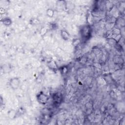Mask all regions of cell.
I'll use <instances>...</instances> for the list:
<instances>
[{"label":"cell","instance_id":"1","mask_svg":"<svg viewBox=\"0 0 125 125\" xmlns=\"http://www.w3.org/2000/svg\"><path fill=\"white\" fill-rule=\"evenodd\" d=\"M37 100H38L39 103L42 105H45L46 104H47L49 99L48 96L43 92L40 93L39 94L37 95Z\"/></svg>","mask_w":125,"mask_h":125},{"label":"cell","instance_id":"2","mask_svg":"<svg viewBox=\"0 0 125 125\" xmlns=\"http://www.w3.org/2000/svg\"><path fill=\"white\" fill-rule=\"evenodd\" d=\"M20 84V80L18 78H13L9 81V85L11 88L14 90H17Z\"/></svg>","mask_w":125,"mask_h":125},{"label":"cell","instance_id":"3","mask_svg":"<svg viewBox=\"0 0 125 125\" xmlns=\"http://www.w3.org/2000/svg\"><path fill=\"white\" fill-rule=\"evenodd\" d=\"M82 36L85 39L88 38L90 36V28L89 27L86 26L82 30Z\"/></svg>","mask_w":125,"mask_h":125},{"label":"cell","instance_id":"4","mask_svg":"<svg viewBox=\"0 0 125 125\" xmlns=\"http://www.w3.org/2000/svg\"><path fill=\"white\" fill-rule=\"evenodd\" d=\"M61 35L62 38L66 41L68 40L70 37V34L66 30H62L61 32Z\"/></svg>","mask_w":125,"mask_h":125},{"label":"cell","instance_id":"5","mask_svg":"<svg viewBox=\"0 0 125 125\" xmlns=\"http://www.w3.org/2000/svg\"><path fill=\"white\" fill-rule=\"evenodd\" d=\"M3 23L5 25V26H8L9 25H10L12 23V21L9 18H5L2 21Z\"/></svg>","mask_w":125,"mask_h":125},{"label":"cell","instance_id":"6","mask_svg":"<svg viewBox=\"0 0 125 125\" xmlns=\"http://www.w3.org/2000/svg\"><path fill=\"white\" fill-rule=\"evenodd\" d=\"M47 14L48 17L52 18L54 15V11L51 9H48L47 11Z\"/></svg>","mask_w":125,"mask_h":125},{"label":"cell","instance_id":"7","mask_svg":"<svg viewBox=\"0 0 125 125\" xmlns=\"http://www.w3.org/2000/svg\"><path fill=\"white\" fill-rule=\"evenodd\" d=\"M51 65H50V66H49V67H51V69H53V68H55L56 67V66H55V63L54 62H51V64H50Z\"/></svg>","mask_w":125,"mask_h":125}]
</instances>
